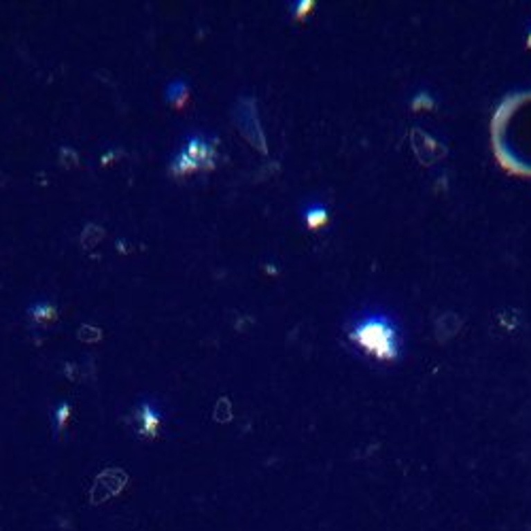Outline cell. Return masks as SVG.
Here are the masks:
<instances>
[{
  "mask_svg": "<svg viewBox=\"0 0 531 531\" xmlns=\"http://www.w3.org/2000/svg\"><path fill=\"white\" fill-rule=\"evenodd\" d=\"M353 340L370 353L383 359H393L397 355V332L385 317H368L357 327H353Z\"/></svg>",
  "mask_w": 531,
  "mask_h": 531,
  "instance_id": "1",
  "label": "cell"
},
{
  "mask_svg": "<svg viewBox=\"0 0 531 531\" xmlns=\"http://www.w3.org/2000/svg\"><path fill=\"white\" fill-rule=\"evenodd\" d=\"M215 145L204 136H187L183 147L170 162V170L174 174H190L194 170L206 168L213 162Z\"/></svg>",
  "mask_w": 531,
  "mask_h": 531,
  "instance_id": "2",
  "label": "cell"
},
{
  "mask_svg": "<svg viewBox=\"0 0 531 531\" xmlns=\"http://www.w3.org/2000/svg\"><path fill=\"white\" fill-rule=\"evenodd\" d=\"M187 91H190L187 89V81L177 79V81L168 83V87H166V100L174 107H181L187 100Z\"/></svg>",
  "mask_w": 531,
  "mask_h": 531,
  "instance_id": "3",
  "label": "cell"
},
{
  "mask_svg": "<svg viewBox=\"0 0 531 531\" xmlns=\"http://www.w3.org/2000/svg\"><path fill=\"white\" fill-rule=\"evenodd\" d=\"M304 222H306L310 228H321V226L327 222V210H325V206H321V204L306 206V208H304Z\"/></svg>",
  "mask_w": 531,
  "mask_h": 531,
  "instance_id": "4",
  "label": "cell"
}]
</instances>
